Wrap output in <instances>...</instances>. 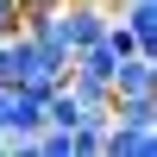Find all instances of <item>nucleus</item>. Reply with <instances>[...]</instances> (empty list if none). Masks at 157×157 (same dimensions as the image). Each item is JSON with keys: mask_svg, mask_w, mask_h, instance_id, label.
<instances>
[{"mask_svg": "<svg viewBox=\"0 0 157 157\" xmlns=\"http://www.w3.org/2000/svg\"><path fill=\"white\" fill-rule=\"evenodd\" d=\"M63 75H69V57L44 50L38 38H25V32L0 38V82H6V88H25V94L44 101L50 88H63Z\"/></svg>", "mask_w": 157, "mask_h": 157, "instance_id": "f257e3e1", "label": "nucleus"}, {"mask_svg": "<svg viewBox=\"0 0 157 157\" xmlns=\"http://www.w3.org/2000/svg\"><path fill=\"white\" fill-rule=\"evenodd\" d=\"M107 19H113V13L101 6V0H63V6H57V25H50V38H44V50L75 57V50H88V44L107 38Z\"/></svg>", "mask_w": 157, "mask_h": 157, "instance_id": "f03ea898", "label": "nucleus"}, {"mask_svg": "<svg viewBox=\"0 0 157 157\" xmlns=\"http://www.w3.org/2000/svg\"><path fill=\"white\" fill-rule=\"evenodd\" d=\"M38 132H44V101L0 82V138H38Z\"/></svg>", "mask_w": 157, "mask_h": 157, "instance_id": "7ed1b4c3", "label": "nucleus"}, {"mask_svg": "<svg viewBox=\"0 0 157 157\" xmlns=\"http://www.w3.org/2000/svg\"><path fill=\"white\" fill-rule=\"evenodd\" d=\"M101 157H157V126H126V120H107Z\"/></svg>", "mask_w": 157, "mask_h": 157, "instance_id": "20e7f679", "label": "nucleus"}, {"mask_svg": "<svg viewBox=\"0 0 157 157\" xmlns=\"http://www.w3.org/2000/svg\"><path fill=\"white\" fill-rule=\"evenodd\" d=\"M145 88H157V57L151 50H132V57L113 63V94H145Z\"/></svg>", "mask_w": 157, "mask_h": 157, "instance_id": "39448f33", "label": "nucleus"}, {"mask_svg": "<svg viewBox=\"0 0 157 157\" xmlns=\"http://www.w3.org/2000/svg\"><path fill=\"white\" fill-rule=\"evenodd\" d=\"M113 120H126V126H157V88H145V94H113Z\"/></svg>", "mask_w": 157, "mask_h": 157, "instance_id": "423d86ee", "label": "nucleus"}]
</instances>
